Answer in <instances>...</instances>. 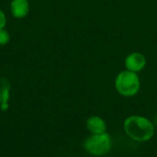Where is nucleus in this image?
<instances>
[{
  "mask_svg": "<svg viewBox=\"0 0 157 157\" xmlns=\"http://www.w3.org/2000/svg\"><path fill=\"white\" fill-rule=\"evenodd\" d=\"M10 11L13 17L17 18L25 17L29 12V3L28 0H12Z\"/></svg>",
  "mask_w": 157,
  "mask_h": 157,
  "instance_id": "6",
  "label": "nucleus"
},
{
  "mask_svg": "<svg viewBox=\"0 0 157 157\" xmlns=\"http://www.w3.org/2000/svg\"><path fill=\"white\" fill-rule=\"evenodd\" d=\"M114 85L117 92L121 96L131 98L137 95L140 91L141 80L137 73L125 69L117 75Z\"/></svg>",
  "mask_w": 157,
  "mask_h": 157,
  "instance_id": "2",
  "label": "nucleus"
},
{
  "mask_svg": "<svg viewBox=\"0 0 157 157\" xmlns=\"http://www.w3.org/2000/svg\"><path fill=\"white\" fill-rule=\"evenodd\" d=\"M123 130L129 138L138 143L148 142L154 137L155 132L153 122L140 115L126 118L123 122Z\"/></svg>",
  "mask_w": 157,
  "mask_h": 157,
  "instance_id": "1",
  "label": "nucleus"
},
{
  "mask_svg": "<svg viewBox=\"0 0 157 157\" xmlns=\"http://www.w3.org/2000/svg\"><path fill=\"white\" fill-rule=\"evenodd\" d=\"M156 64H157V62H156Z\"/></svg>",
  "mask_w": 157,
  "mask_h": 157,
  "instance_id": "10",
  "label": "nucleus"
},
{
  "mask_svg": "<svg viewBox=\"0 0 157 157\" xmlns=\"http://www.w3.org/2000/svg\"><path fill=\"white\" fill-rule=\"evenodd\" d=\"M10 40V36H9V33L5 29H0V45H6L8 43Z\"/></svg>",
  "mask_w": 157,
  "mask_h": 157,
  "instance_id": "8",
  "label": "nucleus"
},
{
  "mask_svg": "<svg viewBox=\"0 0 157 157\" xmlns=\"http://www.w3.org/2000/svg\"><path fill=\"white\" fill-rule=\"evenodd\" d=\"M146 63V57L140 52H133L130 53L124 61L125 69L133 73H139L144 70Z\"/></svg>",
  "mask_w": 157,
  "mask_h": 157,
  "instance_id": "4",
  "label": "nucleus"
},
{
  "mask_svg": "<svg viewBox=\"0 0 157 157\" xmlns=\"http://www.w3.org/2000/svg\"><path fill=\"white\" fill-rule=\"evenodd\" d=\"M83 146L88 154L95 156H103L111 150L112 139L108 132L91 134L85 140Z\"/></svg>",
  "mask_w": 157,
  "mask_h": 157,
  "instance_id": "3",
  "label": "nucleus"
},
{
  "mask_svg": "<svg viewBox=\"0 0 157 157\" xmlns=\"http://www.w3.org/2000/svg\"><path fill=\"white\" fill-rule=\"evenodd\" d=\"M6 25V17L5 13L0 9V29H5Z\"/></svg>",
  "mask_w": 157,
  "mask_h": 157,
  "instance_id": "9",
  "label": "nucleus"
},
{
  "mask_svg": "<svg viewBox=\"0 0 157 157\" xmlns=\"http://www.w3.org/2000/svg\"><path fill=\"white\" fill-rule=\"evenodd\" d=\"M86 128L91 134H101L107 132V123L99 116H91L86 120Z\"/></svg>",
  "mask_w": 157,
  "mask_h": 157,
  "instance_id": "5",
  "label": "nucleus"
},
{
  "mask_svg": "<svg viewBox=\"0 0 157 157\" xmlns=\"http://www.w3.org/2000/svg\"><path fill=\"white\" fill-rule=\"evenodd\" d=\"M9 90L10 85L8 81L4 77H0V104L2 105V107H5L8 100Z\"/></svg>",
  "mask_w": 157,
  "mask_h": 157,
  "instance_id": "7",
  "label": "nucleus"
}]
</instances>
